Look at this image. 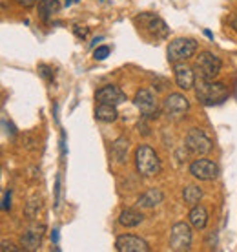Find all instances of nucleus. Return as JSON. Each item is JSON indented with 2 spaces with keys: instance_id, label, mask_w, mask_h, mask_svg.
<instances>
[{
  "instance_id": "1",
  "label": "nucleus",
  "mask_w": 237,
  "mask_h": 252,
  "mask_svg": "<svg viewBox=\"0 0 237 252\" xmlns=\"http://www.w3.org/2000/svg\"><path fill=\"white\" fill-rule=\"evenodd\" d=\"M195 97L205 106H217L228 99V88L223 82L199 79L195 81Z\"/></svg>"
},
{
  "instance_id": "2",
  "label": "nucleus",
  "mask_w": 237,
  "mask_h": 252,
  "mask_svg": "<svg viewBox=\"0 0 237 252\" xmlns=\"http://www.w3.org/2000/svg\"><path fill=\"white\" fill-rule=\"evenodd\" d=\"M135 166H137V172L141 176L153 177L161 172V159L151 146L141 145L135 150Z\"/></svg>"
},
{
  "instance_id": "3",
  "label": "nucleus",
  "mask_w": 237,
  "mask_h": 252,
  "mask_svg": "<svg viewBox=\"0 0 237 252\" xmlns=\"http://www.w3.org/2000/svg\"><path fill=\"white\" fill-rule=\"evenodd\" d=\"M221 68H223L221 59L212 51H201L199 55L195 57V69H197L201 79L215 81V77L221 73Z\"/></svg>"
},
{
  "instance_id": "4",
  "label": "nucleus",
  "mask_w": 237,
  "mask_h": 252,
  "mask_svg": "<svg viewBox=\"0 0 237 252\" xmlns=\"http://www.w3.org/2000/svg\"><path fill=\"white\" fill-rule=\"evenodd\" d=\"M197 51V42L194 38H175L168 44L166 55L172 64L175 63H184L188 59H192Z\"/></svg>"
},
{
  "instance_id": "5",
  "label": "nucleus",
  "mask_w": 237,
  "mask_h": 252,
  "mask_svg": "<svg viewBox=\"0 0 237 252\" xmlns=\"http://www.w3.org/2000/svg\"><path fill=\"white\" fill-rule=\"evenodd\" d=\"M190 110V101L182 94H170L162 101V114L170 121H181Z\"/></svg>"
},
{
  "instance_id": "6",
  "label": "nucleus",
  "mask_w": 237,
  "mask_h": 252,
  "mask_svg": "<svg viewBox=\"0 0 237 252\" xmlns=\"http://www.w3.org/2000/svg\"><path fill=\"white\" fill-rule=\"evenodd\" d=\"M135 24L139 26L141 32L155 38H164L168 35V28L164 24V20L153 13H141L139 17H135Z\"/></svg>"
},
{
  "instance_id": "7",
  "label": "nucleus",
  "mask_w": 237,
  "mask_h": 252,
  "mask_svg": "<svg viewBox=\"0 0 237 252\" xmlns=\"http://www.w3.org/2000/svg\"><path fill=\"white\" fill-rule=\"evenodd\" d=\"M135 106L137 110L141 112L144 119H155L157 115H159V101H157L155 94L148 88H141L135 94Z\"/></svg>"
},
{
  "instance_id": "8",
  "label": "nucleus",
  "mask_w": 237,
  "mask_h": 252,
  "mask_svg": "<svg viewBox=\"0 0 237 252\" xmlns=\"http://www.w3.org/2000/svg\"><path fill=\"white\" fill-rule=\"evenodd\" d=\"M170 247L172 251L177 252H186L190 251L192 247V228L188 223L184 221H179L172 227V232H170Z\"/></svg>"
},
{
  "instance_id": "9",
  "label": "nucleus",
  "mask_w": 237,
  "mask_h": 252,
  "mask_svg": "<svg viewBox=\"0 0 237 252\" xmlns=\"http://www.w3.org/2000/svg\"><path fill=\"white\" fill-rule=\"evenodd\" d=\"M186 148L194 156H206L212 150V139L199 128H192L186 135Z\"/></svg>"
},
{
  "instance_id": "10",
  "label": "nucleus",
  "mask_w": 237,
  "mask_h": 252,
  "mask_svg": "<svg viewBox=\"0 0 237 252\" xmlns=\"http://www.w3.org/2000/svg\"><path fill=\"white\" fill-rule=\"evenodd\" d=\"M190 174L199 181H213L219 176V166L210 159H197L190 164Z\"/></svg>"
},
{
  "instance_id": "11",
  "label": "nucleus",
  "mask_w": 237,
  "mask_h": 252,
  "mask_svg": "<svg viewBox=\"0 0 237 252\" xmlns=\"http://www.w3.org/2000/svg\"><path fill=\"white\" fill-rule=\"evenodd\" d=\"M115 249L118 252H148L150 245L139 238V236H131V234H122L115 240Z\"/></svg>"
},
{
  "instance_id": "12",
  "label": "nucleus",
  "mask_w": 237,
  "mask_h": 252,
  "mask_svg": "<svg viewBox=\"0 0 237 252\" xmlns=\"http://www.w3.org/2000/svg\"><path fill=\"white\" fill-rule=\"evenodd\" d=\"M174 75H175V82L181 90H192L195 88V73L194 69L190 68L188 64L184 63H175L174 64Z\"/></svg>"
},
{
  "instance_id": "13",
  "label": "nucleus",
  "mask_w": 237,
  "mask_h": 252,
  "mask_svg": "<svg viewBox=\"0 0 237 252\" xmlns=\"http://www.w3.org/2000/svg\"><path fill=\"white\" fill-rule=\"evenodd\" d=\"M95 99L99 102H106V104H122L126 102V94L122 90L118 88V86H104V88L97 90V94H95Z\"/></svg>"
},
{
  "instance_id": "14",
  "label": "nucleus",
  "mask_w": 237,
  "mask_h": 252,
  "mask_svg": "<svg viewBox=\"0 0 237 252\" xmlns=\"http://www.w3.org/2000/svg\"><path fill=\"white\" fill-rule=\"evenodd\" d=\"M42 234H44L42 225H33V227H30L22 234V238H20L22 249L24 251H38L40 245H42Z\"/></svg>"
},
{
  "instance_id": "15",
  "label": "nucleus",
  "mask_w": 237,
  "mask_h": 252,
  "mask_svg": "<svg viewBox=\"0 0 237 252\" xmlns=\"http://www.w3.org/2000/svg\"><path fill=\"white\" fill-rule=\"evenodd\" d=\"M164 201V194L159 189H150L148 192H144L137 201L139 208H155L157 205H161Z\"/></svg>"
},
{
  "instance_id": "16",
  "label": "nucleus",
  "mask_w": 237,
  "mask_h": 252,
  "mask_svg": "<svg viewBox=\"0 0 237 252\" xmlns=\"http://www.w3.org/2000/svg\"><path fill=\"white\" fill-rule=\"evenodd\" d=\"M208 210H206L203 205H195V207H192V210H190V214H188V220H190V225L194 228H197V230H203V228L208 225Z\"/></svg>"
},
{
  "instance_id": "17",
  "label": "nucleus",
  "mask_w": 237,
  "mask_h": 252,
  "mask_svg": "<svg viewBox=\"0 0 237 252\" xmlns=\"http://www.w3.org/2000/svg\"><path fill=\"white\" fill-rule=\"evenodd\" d=\"M144 221V216L143 212H139V210H133V208H126L120 212L118 216V223L126 228H133V227H139L141 223Z\"/></svg>"
},
{
  "instance_id": "18",
  "label": "nucleus",
  "mask_w": 237,
  "mask_h": 252,
  "mask_svg": "<svg viewBox=\"0 0 237 252\" xmlns=\"http://www.w3.org/2000/svg\"><path fill=\"white\" fill-rule=\"evenodd\" d=\"M60 9L59 0H40L38 2V19L42 22H50L53 19V15H57Z\"/></svg>"
},
{
  "instance_id": "19",
  "label": "nucleus",
  "mask_w": 237,
  "mask_h": 252,
  "mask_svg": "<svg viewBox=\"0 0 237 252\" xmlns=\"http://www.w3.org/2000/svg\"><path fill=\"white\" fill-rule=\"evenodd\" d=\"M95 117L100 123H113L117 121L118 114H117V108L115 104H106V102H100L99 106L95 108Z\"/></svg>"
},
{
  "instance_id": "20",
  "label": "nucleus",
  "mask_w": 237,
  "mask_h": 252,
  "mask_svg": "<svg viewBox=\"0 0 237 252\" xmlns=\"http://www.w3.org/2000/svg\"><path fill=\"white\" fill-rule=\"evenodd\" d=\"M112 154L117 163H126V158H128V139L118 137L112 145Z\"/></svg>"
},
{
  "instance_id": "21",
  "label": "nucleus",
  "mask_w": 237,
  "mask_h": 252,
  "mask_svg": "<svg viewBox=\"0 0 237 252\" xmlns=\"http://www.w3.org/2000/svg\"><path fill=\"white\" fill-rule=\"evenodd\" d=\"M182 197H184V203H188V205L195 207V205H199L201 197H203V190H201L199 187H195V185H190V187H186V189H184V192H182Z\"/></svg>"
},
{
  "instance_id": "22",
  "label": "nucleus",
  "mask_w": 237,
  "mask_h": 252,
  "mask_svg": "<svg viewBox=\"0 0 237 252\" xmlns=\"http://www.w3.org/2000/svg\"><path fill=\"white\" fill-rule=\"evenodd\" d=\"M38 210H40V199H30L28 203V207H26V216L30 218V220H35L38 216Z\"/></svg>"
},
{
  "instance_id": "23",
  "label": "nucleus",
  "mask_w": 237,
  "mask_h": 252,
  "mask_svg": "<svg viewBox=\"0 0 237 252\" xmlns=\"http://www.w3.org/2000/svg\"><path fill=\"white\" fill-rule=\"evenodd\" d=\"M108 55H110V48H108V46H99V48L93 51L95 61H104V59H108Z\"/></svg>"
},
{
  "instance_id": "24",
  "label": "nucleus",
  "mask_w": 237,
  "mask_h": 252,
  "mask_svg": "<svg viewBox=\"0 0 237 252\" xmlns=\"http://www.w3.org/2000/svg\"><path fill=\"white\" fill-rule=\"evenodd\" d=\"M38 73H40L46 81H51V79H53V69H51L50 66H46V64H40V66H38Z\"/></svg>"
},
{
  "instance_id": "25",
  "label": "nucleus",
  "mask_w": 237,
  "mask_h": 252,
  "mask_svg": "<svg viewBox=\"0 0 237 252\" xmlns=\"http://www.w3.org/2000/svg\"><path fill=\"white\" fill-rule=\"evenodd\" d=\"M88 32H89V30H88L86 26H75V28H73V33H75L79 38H86Z\"/></svg>"
},
{
  "instance_id": "26",
  "label": "nucleus",
  "mask_w": 237,
  "mask_h": 252,
  "mask_svg": "<svg viewBox=\"0 0 237 252\" xmlns=\"http://www.w3.org/2000/svg\"><path fill=\"white\" fill-rule=\"evenodd\" d=\"M0 251L2 252H7V251H11V252H17V251H20L19 247H15L11 243V241H6V240H2V247H0Z\"/></svg>"
},
{
  "instance_id": "27",
  "label": "nucleus",
  "mask_w": 237,
  "mask_h": 252,
  "mask_svg": "<svg viewBox=\"0 0 237 252\" xmlns=\"http://www.w3.org/2000/svg\"><path fill=\"white\" fill-rule=\"evenodd\" d=\"M2 208H4V210H9V208H11V190H6V194H4V203H2Z\"/></svg>"
},
{
  "instance_id": "28",
  "label": "nucleus",
  "mask_w": 237,
  "mask_h": 252,
  "mask_svg": "<svg viewBox=\"0 0 237 252\" xmlns=\"http://www.w3.org/2000/svg\"><path fill=\"white\" fill-rule=\"evenodd\" d=\"M55 194H57L55 207H59V194H60V176H57V181H55Z\"/></svg>"
},
{
  "instance_id": "29",
  "label": "nucleus",
  "mask_w": 237,
  "mask_h": 252,
  "mask_svg": "<svg viewBox=\"0 0 237 252\" xmlns=\"http://www.w3.org/2000/svg\"><path fill=\"white\" fill-rule=\"evenodd\" d=\"M17 2L24 7H33L35 4H37V0H17Z\"/></svg>"
},
{
  "instance_id": "30",
  "label": "nucleus",
  "mask_w": 237,
  "mask_h": 252,
  "mask_svg": "<svg viewBox=\"0 0 237 252\" xmlns=\"http://www.w3.org/2000/svg\"><path fill=\"white\" fill-rule=\"evenodd\" d=\"M51 240H53V243H59V230H53V232H51Z\"/></svg>"
},
{
  "instance_id": "31",
  "label": "nucleus",
  "mask_w": 237,
  "mask_h": 252,
  "mask_svg": "<svg viewBox=\"0 0 237 252\" xmlns=\"http://www.w3.org/2000/svg\"><path fill=\"white\" fill-rule=\"evenodd\" d=\"M230 28L237 33V17H234V19L230 20Z\"/></svg>"
},
{
  "instance_id": "32",
  "label": "nucleus",
  "mask_w": 237,
  "mask_h": 252,
  "mask_svg": "<svg viewBox=\"0 0 237 252\" xmlns=\"http://www.w3.org/2000/svg\"><path fill=\"white\" fill-rule=\"evenodd\" d=\"M205 35H206V37H208V38H213V35H212V33H210V32H208V30H206V32H205Z\"/></svg>"
},
{
  "instance_id": "33",
  "label": "nucleus",
  "mask_w": 237,
  "mask_h": 252,
  "mask_svg": "<svg viewBox=\"0 0 237 252\" xmlns=\"http://www.w3.org/2000/svg\"><path fill=\"white\" fill-rule=\"evenodd\" d=\"M75 2H79V0H75Z\"/></svg>"
}]
</instances>
